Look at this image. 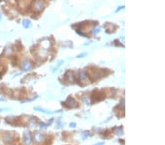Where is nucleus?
<instances>
[{
  "instance_id": "nucleus-1",
  "label": "nucleus",
  "mask_w": 165,
  "mask_h": 145,
  "mask_svg": "<svg viewBox=\"0 0 165 145\" xmlns=\"http://www.w3.org/2000/svg\"><path fill=\"white\" fill-rule=\"evenodd\" d=\"M23 140H24V143L25 145H32V137H31V134L29 130H26L24 133V136H23Z\"/></svg>"
},
{
  "instance_id": "nucleus-2",
  "label": "nucleus",
  "mask_w": 165,
  "mask_h": 145,
  "mask_svg": "<svg viewBox=\"0 0 165 145\" xmlns=\"http://www.w3.org/2000/svg\"><path fill=\"white\" fill-rule=\"evenodd\" d=\"M32 63L29 60L24 59L21 62V68H22L23 71H30L32 70Z\"/></svg>"
},
{
  "instance_id": "nucleus-3",
  "label": "nucleus",
  "mask_w": 165,
  "mask_h": 145,
  "mask_svg": "<svg viewBox=\"0 0 165 145\" xmlns=\"http://www.w3.org/2000/svg\"><path fill=\"white\" fill-rule=\"evenodd\" d=\"M33 8L35 11L40 12L44 8V2L42 1H36L33 4Z\"/></svg>"
},
{
  "instance_id": "nucleus-4",
  "label": "nucleus",
  "mask_w": 165,
  "mask_h": 145,
  "mask_svg": "<svg viewBox=\"0 0 165 145\" xmlns=\"http://www.w3.org/2000/svg\"><path fill=\"white\" fill-rule=\"evenodd\" d=\"M34 110L38 111H41L42 113L47 114H55V113L62 111V110H58V111H50V110H47V109H43V108H41V106H35V107H34Z\"/></svg>"
},
{
  "instance_id": "nucleus-5",
  "label": "nucleus",
  "mask_w": 165,
  "mask_h": 145,
  "mask_svg": "<svg viewBox=\"0 0 165 145\" xmlns=\"http://www.w3.org/2000/svg\"><path fill=\"white\" fill-rule=\"evenodd\" d=\"M2 140L5 143H11V142H13V136L11 135L10 133L5 132V133L4 134V136L2 137Z\"/></svg>"
},
{
  "instance_id": "nucleus-6",
  "label": "nucleus",
  "mask_w": 165,
  "mask_h": 145,
  "mask_svg": "<svg viewBox=\"0 0 165 145\" xmlns=\"http://www.w3.org/2000/svg\"><path fill=\"white\" fill-rule=\"evenodd\" d=\"M62 104L67 106V107H69V108L71 107V108H72V107L76 106V101H75L73 98H71V97H68V99H67V101H66V102H65V103H62Z\"/></svg>"
},
{
  "instance_id": "nucleus-7",
  "label": "nucleus",
  "mask_w": 165,
  "mask_h": 145,
  "mask_svg": "<svg viewBox=\"0 0 165 145\" xmlns=\"http://www.w3.org/2000/svg\"><path fill=\"white\" fill-rule=\"evenodd\" d=\"M34 139H35V141L37 143H40V142H41L43 139V133H41V132H36L35 133Z\"/></svg>"
},
{
  "instance_id": "nucleus-8",
  "label": "nucleus",
  "mask_w": 165,
  "mask_h": 145,
  "mask_svg": "<svg viewBox=\"0 0 165 145\" xmlns=\"http://www.w3.org/2000/svg\"><path fill=\"white\" fill-rule=\"evenodd\" d=\"M22 25H23V27L24 28L29 29V28H31L32 27V22L29 19H24L22 21Z\"/></svg>"
},
{
  "instance_id": "nucleus-9",
  "label": "nucleus",
  "mask_w": 165,
  "mask_h": 145,
  "mask_svg": "<svg viewBox=\"0 0 165 145\" xmlns=\"http://www.w3.org/2000/svg\"><path fill=\"white\" fill-rule=\"evenodd\" d=\"M65 75L68 77V80L70 81V82H74L75 81V75L73 71H68L65 74Z\"/></svg>"
},
{
  "instance_id": "nucleus-10",
  "label": "nucleus",
  "mask_w": 165,
  "mask_h": 145,
  "mask_svg": "<svg viewBox=\"0 0 165 145\" xmlns=\"http://www.w3.org/2000/svg\"><path fill=\"white\" fill-rule=\"evenodd\" d=\"M79 79L82 81H86L87 80V75L86 72H84V71H79Z\"/></svg>"
},
{
  "instance_id": "nucleus-11",
  "label": "nucleus",
  "mask_w": 165,
  "mask_h": 145,
  "mask_svg": "<svg viewBox=\"0 0 165 145\" xmlns=\"http://www.w3.org/2000/svg\"><path fill=\"white\" fill-rule=\"evenodd\" d=\"M115 135H117L118 136L123 135V126H120V127L117 128L116 130H115Z\"/></svg>"
},
{
  "instance_id": "nucleus-12",
  "label": "nucleus",
  "mask_w": 165,
  "mask_h": 145,
  "mask_svg": "<svg viewBox=\"0 0 165 145\" xmlns=\"http://www.w3.org/2000/svg\"><path fill=\"white\" fill-rule=\"evenodd\" d=\"M64 63V60H59L58 61V62H57V66H56V68L53 70V72H56V71Z\"/></svg>"
},
{
  "instance_id": "nucleus-13",
  "label": "nucleus",
  "mask_w": 165,
  "mask_h": 145,
  "mask_svg": "<svg viewBox=\"0 0 165 145\" xmlns=\"http://www.w3.org/2000/svg\"><path fill=\"white\" fill-rule=\"evenodd\" d=\"M82 101L84 104H87V105H89L90 104V99L87 96H84L82 98Z\"/></svg>"
},
{
  "instance_id": "nucleus-14",
  "label": "nucleus",
  "mask_w": 165,
  "mask_h": 145,
  "mask_svg": "<svg viewBox=\"0 0 165 145\" xmlns=\"http://www.w3.org/2000/svg\"><path fill=\"white\" fill-rule=\"evenodd\" d=\"M90 136V132L89 131H87V130H86V131H84L82 133V139L84 140V139H86L88 136Z\"/></svg>"
},
{
  "instance_id": "nucleus-15",
  "label": "nucleus",
  "mask_w": 165,
  "mask_h": 145,
  "mask_svg": "<svg viewBox=\"0 0 165 145\" xmlns=\"http://www.w3.org/2000/svg\"><path fill=\"white\" fill-rule=\"evenodd\" d=\"M101 27H96V28H95V29H92V34L93 35H97L98 33H99L100 32H101Z\"/></svg>"
},
{
  "instance_id": "nucleus-16",
  "label": "nucleus",
  "mask_w": 165,
  "mask_h": 145,
  "mask_svg": "<svg viewBox=\"0 0 165 145\" xmlns=\"http://www.w3.org/2000/svg\"><path fill=\"white\" fill-rule=\"evenodd\" d=\"M117 108H118V109H123L125 108V101L123 100H121V102H120V103L117 106Z\"/></svg>"
},
{
  "instance_id": "nucleus-17",
  "label": "nucleus",
  "mask_w": 165,
  "mask_h": 145,
  "mask_svg": "<svg viewBox=\"0 0 165 145\" xmlns=\"http://www.w3.org/2000/svg\"><path fill=\"white\" fill-rule=\"evenodd\" d=\"M87 56V52H83V53L79 54V55H77L76 56V58H78V59H79V58H84V57H85Z\"/></svg>"
},
{
  "instance_id": "nucleus-18",
  "label": "nucleus",
  "mask_w": 165,
  "mask_h": 145,
  "mask_svg": "<svg viewBox=\"0 0 165 145\" xmlns=\"http://www.w3.org/2000/svg\"><path fill=\"white\" fill-rule=\"evenodd\" d=\"M39 127H40L41 129H45V128H47V125L45 123L41 122L39 123Z\"/></svg>"
},
{
  "instance_id": "nucleus-19",
  "label": "nucleus",
  "mask_w": 165,
  "mask_h": 145,
  "mask_svg": "<svg viewBox=\"0 0 165 145\" xmlns=\"http://www.w3.org/2000/svg\"><path fill=\"white\" fill-rule=\"evenodd\" d=\"M38 98V96H35V98H32V99H29L27 101H21V103H28V102H32L33 101H35V99H37Z\"/></svg>"
},
{
  "instance_id": "nucleus-20",
  "label": "nucleus",
  "mask_w": 165,
  "mask_h": 145,
  "mask_svg": "<svg viewBox=\"0 0 165 145\" xmlns=\"http://www.w3.org/2000/svg\"><path fill=\"white\" fill-rule=\"evenodd\" d=\"M69 127L71 128H74L76 127V123H75V122H71L69 124Z\"/></svg>"
},
{
  "instance_id": "nucleus-21",
  "label": "nucleus",
  "mask_w": 165,
  "mask_h": 145,
  "mask_svg": "<svg viewBox=\"0 0 165 145\" xmlns=\"http://www.w3.org/2000/svg\"><path fill=\"white\" fill-rule=\"evenodd\" d=\"M125 8V6H119L118 7V9L116 10V11H115V13H118V12H119L120 10H122V9H124Z\"/></svg>"
},
{
  "instance_id": "nucleus-22",
  "label": "nucleus",
  "mask_w": 165,
  "mask_h": 145,
  "mask_svg": "<svg viewBox=\"0 0 165 145\" xmlns=\"http://www.w3.org/2000/svg\"><path fill=\"white\" fill-rule=\"evenodd\" d=\"M94 145H104V142H98Z\"/></svg>"
},
{
  "instance_id": "nucleus-23",
  "label": "nucleus",
  "mask_w": 165,
  "mask_h": 145,
  "mask_svg": "<svg viewBox=\"0 0 165 145\" xmlns=\"http://www.w3.org/2000/svg\"><path fill=\"white\" fill-rule=\"evenodd\" d=\"M0 101H4V98H0Z\"/></svg>"
},
{
  "instance_id": "nucleus-24",
  "label": "nucleus",
  "mask_w": 165,
  "mask_h": 145,
  "mask_svg": "<svg viewBox=\"0 0 165 145\" xmlns=\"http://www.w3.org/2000/svg\"><path fill=\"white\" fill-rule=\"evenodd\" d=\"M1 14L0 13V22H1Z\"/></svg>"
},
{
  "instance_id": "nucleus-25",
  "label": "nucleus",
  "mask_w": 165,
  "mask_h": 145,
  "mask_svg": "<svg viewBox=\"0 0 165 145\" xmlns=\"http://www.w3.org/2000/svg\"><path fill=\"white\" fill-rule=\"evenodd\" d=\"M4 109H0V112L2 111H4Z\"/></svg>"
}]
</instances>
